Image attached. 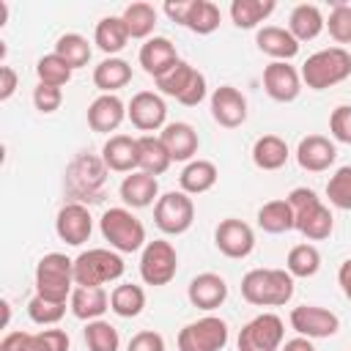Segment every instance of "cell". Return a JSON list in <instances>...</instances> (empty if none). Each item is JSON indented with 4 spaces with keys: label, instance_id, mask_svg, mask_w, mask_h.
I'll return each mask as SVG.
<instances>
[{
    "label": "cell",
    "instance_id": "obj_1",
    "mask_svg": "<svg viewBox=\"0 0 351 351\" xmlns=\"http://www.w3.org/2000/svg\"><path fill=\"white\" fill-rule=\"evenodd\" d=\"M285 200H288L291 208H293V228H296L304 239H310V241H324V239L332 236V230H335V217H332L329 206H324V200H321L313 189L296 186V189L288 192Z\"/></svg>",
    "mask_w": 351,
    "mask_h": 351
},
{
    "label": "cell",
    "instance_id": "obj_2",
    "mask_svg": "<svg viewBox=\"0 0 351 351\" xmlns=\"http://www.w3.org/2000/svg\"><path fill=\"white\" fill-rule=\"evenodd\" d=\"M241 296L255 307H282L293 296L288 269H250L241 277Z\"/></svg>",
    "mask_w": 351,
    "mask_h": 351
},
{
    "label": "cell",
    "instance_id": "obj_3",
    "mask_svg": "<svg viewBox=\"0 0 351 351\" xmlns=\"http://www.w3.org/2000/svg\"><path fill=\"white\" fill-rule=\"evenodd\" d=\"M299 74L310 90H326L332 85H340L343 80L351 77V52L346 47L318 49L302 63Z\"/></svg>",
    "mask_w": 351,
    "mask_h": 351
},
{
    "label": "cell",
    "instance_id": "obj_4",
    "mask_svg": "<svg viewBox=\"0 0 351 351\" xmlns=\"http://www.w3.org/2000/svg\"><path fill=\"white\" fill-rule=\"evenodd\" d=\"M107 178V165L101 156L77 154L66 167V189L74 203H96L101 200V186Z\"/></svg>",
    "mask_w": 351,
    "mask_h": 351
},
{
    "label": "cell",
    "instance_id": "obj_5",
    "mask_svg": "<svg viewBox=\"0 0 351 351\" xmlns=\"http://www.w3.org/2000/svg\"><path fill=\"white\" fill-rule=\"evenodd\" d=\"M99 228H101L104 241H110V250H115V252H137L148 244L143 222L126 206L107 208L99 219Z\"/></svg>",
    "mask_w": 351,
    "mask_h": 351
},
{
    "label": "cell",
    "instance_id": "obj_6",
    "mask_svg": "<svg viewBox=\"0 0 351 351\" xmlns=\"http://www.w3.org/2000/svg\"><path fill=\"white\" fill-rule=\"evenodd\" d=\"M74 261L63 252H47L36 263V293L52 302L71 299L74 291Z\"/></svg>",
    "mask_w": 351,
    "mask_h": 351
},
{
    "label": "cell",
    "instance_id": "obj_7",
    "mask_svg": "<svg viewBox=\"0 0 351 351\" xmlns=\"http://www.w3.org/2000/svg\"><path fill=\"white\" fill-rule=\"evenodd\" d=\"M123 258L115 250L93 247L74 258V285H101L115 282L123 274Z\"/></svg>",
    "mask_w": 351,
    "mask_h": 351
},
{
    "label": "cell",
    "instance_id": "obj_8",
    "mask_svg": "<svg viewBox=\"0 0 351 351\" xmlns=\"http://www.w3.org/2000/svg\"><path fill=\"white\" fill-rule=\"evenodd\" d=\"M154 82H156L159 93L173 96L184 107H197L206 99V93H208L206 90V77L195 66H189L186 60H178L167 74L156 77Z\"/></svg>",
    "mask_w": 351,
    "mask_h": 351
},
{
    "label": "cell",
    "instance_id": "obj_9",
    "mask_svg": "<svg viewBox=\"0 0 351 351\" xmlns=\"http://www.w3.org/2000/svg\"><path fill=\"white\" fill-rule=\"evenodd\" d=\"M165 14L178 22L181 27L197 33V36H208L219 27V5L211 3V0H167L165 3Z\"/></svg>",
    "mask_w": 351,
    "mask_h": 351
},
{
    "label": "cell",
    "instance_id": "obj_10",
    "mask_svg": "<svg viewBox=\"0 0 351 351\" xmlns=\"http://www.w3.org/2000/svg\"><path fill=\"white\" fill-rule=\"evenodd\" d=\"M154 222L167 236H181L195 222V203L186 192H165L154 203Z\"/></svg>",
    "mask_w": 351,
    "mask_h": 351
},
{
    "label": "cell",
    "instance_id": "obj_11",
    "mask_svg": "<svg viewBox=\"0 0 351 351\" xmlns=\"http://www.w3.org/2000/svg\"><path fill=\"white\" fill-rule=\"evenodd\" d=\"M285 343V324L277 313H261L239 332V351H280Z\"/></svg>",
    "mask_w": 351,
    "mask_h": 351
},
{
    "label": "cell",
    "instance_id": "obj_12",
    "mask_svg": "<svg viewBox=\"0 0 351 351\" xmlns=\"http://www.w3.org/2000/svg\"><path fill=\"white\" fill-rule=\"evenodd\" d=\"M178 271V252L170 241L154 239L143 247L140 255V277L145 285H167Z\"/></svg>",
    "mask_w": 351,
    "mask_h": 351
},
{
    "label": "cell",
    "instance_id": "obj_13",
    "mask_svg": "<svg viewBox=\"0 0 351 351\" xmlns=\"http://www.w3.org/2000/svg\"><path fill=\"white\" fill-rule=\"evenodd\" d=\"M228 335V324L219 315H203L178 332V351H222Z\"/></svg>",
    "mask_w": 351,
    "mask_h": 351
},
{
    "label": "cell",
    "instance_id": "obj_14",
    "mask_svg": "<svg viewBox=\"0 0 351 351\" xmlns=\"http://www.w3.org/2000/svg\"><path fill=\"white\" fill-rule=\"evenodd\" d=\"M288 321H291V329L296 335L310 337V340L332 337L340 329V318L332 310L318 307V304H299V307H293Z\"/></svg>",
    "mask_w": 351,
    "mask_h": 351
},
{
    "label": "cell",
    "instance_id": "obj_15",
    "mask_svg": "<svg viewBox=\"0 0 351 351\" xmlns=\"http://www.w3.org/2000/svg\"><path fill=\"white\" fill-rule=\"evenodd\" d=\"M126 118L132 121L134 129L151 134L167 126V104L156 90H140L126 104Z\"/></svg>",
    "mask_w": 351,
    "mask_h": 351
},
{
    "label": "cell",
    "instance_id": "obj_16",
    "mask_svg": "<svg viewBox=\"0 0 351 351\" xmlns=\"http://www.w3.org/2000/svg\"><path fill=\"white\" fill-rule=\"evenodd\" d=\"M214 244L217 250L225 255V258H233V261H241L247 258L252 250H255V233L252 228L244 222V219H236V217H228L217 225L214 230Z\"/></svg>",
    "mask_w": 351,
    "mask_h": 351
},
{
    "label": "cell",
    "instance_id": "obj_17",
    "mask_svg": "<svg viewBox=\"0 0 351 351\" xmlns=\"http://www.w3.org/2000/svg\"><path fill=\"white\" fill-rule=\"evenodd\" d=\"M55 233H58L60 241H66L71 247L85 244L90 239V233H93V217H90L88 206L85 203H74V200L66 203L55 217Z\"/></svg>",
    "mask_w": 351,
    "mask_h": 351
},
{
    "label": "cell",
    "instance_id": "obj_18",
    "mask_svg": "<svg viewBox=\"0 0 351 351\" xmlns=\"http://www.w3.org/2000/svg\"><path fill=\"white\" fill-rule=\"evenodd\" d=\"M71 340L63 329L41 332H8L0 340V351H69Z\"/></svg>",
    "mask_w": 351,
    "mask_h": 351
},
{
    "label": "cell",
    "instance_id": "obj_19",
    "mask_svg": "<svg viewBox=\"0 0 351 351\" xmlns=\"http://www.w3.org/2000/svg\"><path fill=\"white\" fill-rule=\"evenodd\" d=\"M263 90L274 101H293L302 93V74L285 60H271L263 69Z\"/></svg>",
    "mask_w": 351,
    "mask_h": 351
},
{
    "label": "cell",
    "instance_id": "obj_20",
    "mask_svg": "<svg viewBox=\"0 0 351 351\" xmlns=\"http://www.w3.org/2000/svg\"><path fill=\"white\" fill-rule=\"evenodd\" d=\"M211 118L225 129L241 126L247 121V96L233 85H219L211 93Z\"/></svg>",
    "mask_w": 351,
    "mask_h": 351
},
{
    "label": "cell",
    "instance_id": "obj_21",
    "mask_svg": "<svg viewBox=\"0 0 351 351\" xmlns=\"http://www.w3.org/2000/svg\"><path fill=\"white\" fill-rule=\"evenodd\" d=\"M335 159H337V148L324 134H307L296 145V162L307 173H324L335 165Z\"/></svg>",
    "mask_w": 351,
    "mask_h": 351
},
{
    "label": "cell",
    "instance_id": "obj_22",
    "mask_svg": "<svg viewBox=\"0 0 351 351\" xmlns=\"http://www.w3.org/2000/svg\"><path fill=\"white\" fill-rule=\"evenodd\" d=\"M186 296H189L192 307L211 313V310H217V307L225 304V299H228V282H225V277H219L214 271H203V274L192 277V282L186 288Z\"/></svg>",
    "mask_w": 351,
    "mask_h": 351
},
{
    "label": "cell",
    "instance_id": "obj_23",
    "mask_svg": "<svg viewBox=\"0 0 351 351\" xmlns=\"http://www.w3.org/2000/svg\"><path fill=\"white\" fill-rule=\"evenodd\" d=\"M137 60H140L143 71H145V74H151V77L156 80V77L167 74V71H170L181 58H178L176 44H173L170 38H165V36H151V38L140 47Z\"/></svg>",
    "mask_w": 351,
    "mask_h": 351
},
{
    "label": "cell",
    "instance_id": "obj_24",
    "mask_svg": "<svg viewBox=\"0 0 351 351\" xmlns=\"http://www.w3.org/2000/svg\"><path fill=\"white\" fill-rule=\"evenodd\" d=\"M126 118V104L115 93H99L88 104V126L99 134L115 132Z\"/></svg>",
    "mask_w": 351,
    "mask_h": 351
},
{
    "label": "cell",
    "instance_id": "obj_25",
    "mask_svg": "<svg viewBox=\"0 0 351 351\" xmlns=\"http://www.w3.org/2000/svg\"><path fill=\"white\" fill-rule=\"evenodd\" d=\"M159 140L165 143L167 154L173 162H192V156L197 154L200 137L197 132L186 123V121H173L159 132Z\"/></svg>",
    "mask_w": 351,
    "mask_h": 351
},
{
    "label": "cell",
    "instance_id": "obj_26",
    "mask_svg": "<svg viewBox=\"0 0 351 351\" xmlns=\"http://www.w3.org/2000/svg\"><path fill=\"white\" fill-rule=\"evenodd\" d=\"M118 195L129 208H145V206L159 200V181H156V176L134 170V173L123 176V181L118 186Z\"/></svg>",
    "mask_w": 351,
    "mask_h": 351
},
{
    "label": "cell",
    "instance_id": "obj_27",
    "mask_svg": "<svg viewBox=\"0 0 351 351\" xmlns=\"http://www.w3.org/2000/svg\"><path fill=\"white\" fill-rule=\"evenodd\" d=\"M69 310L80 321H96L110 310V296L101 285H77L69 299Z\"/></svg>",
    "mask_w": 351,
    "mask_h": 351
},
{
    "label": "cell",
    "instance_id": "obj_28",
    "mask_svg": "<svg viewBox=\"0 0 351 351\" xmlns=\"http://www.w3.org/2000/svg\"><path fill=\"white\" fill-rule=\"evenodd\" d=\"M255 44L263 55L274 58V60H291L299 55V41L291 36L288 27H280V25H263L258 33H255Z\"/></svg>",
    "mask_w": 351,
    "mask_h": 351
},
{
    "label": "cell",
    "instance_id": "obj_29",
    "mask_svg": "<svg viewBox=\"0 0 351 351\" xmlns=\"http://www.w3.org/2000/svg\"><path fill=\"white\" fill-rule=\"evenodd\" d=\"M101 159L112 173H134L137 170V137L112 134L101 145Z\"/></svg>",
    "mask_w": 351,
    "mask_h": 351
},
{
    "label": "cell",
    "instance_id": "obj_30",
    "mask_svg": "<svg viewBox=\"0 0 351 351\" xmlns=\"http://www.w3.org/2000/svg\"><path fill=\"white\" fill-rule=\"evenodd\" d=\"M324 27H326V19H324V14H321L318 5H313V3H299V5L291 8L288 30H291V36H293L299 44L318 38Z\"/></svg>",
    "mask_w": 351,
    "mask_h": 351
},
{
    "label": "cell",
    "instance_id": "obj_31",
    "mask_svg": "<svg viewBox=\"0 0 351 351\" xmlns=\"http://www.w3.org/2000/svg\"><path fill=\"white\" fill-rule=\"evenodd\" d=\"M170 165H173V159H170L165 143L159 140V134L137 137V170H143L148 176H162Z\"/></svg>",
    "mask_w": 351,
    "mask_h": 351
},
{
    "label": "cell",
    "instance_id": "obj_32",
    "mask_svg": "<svg viewBox=\"0 0 351 351\" xmlns=\"http://www.w3.org/2000/svg\"><path fill=\"white\" fill-rule=\"evenodd\" d=\"M217 178H219V170H217L214 162H208V159H192L181 170L178 184H181V192H186V195H203V192H208L217 184Z\"/></svg>",
    "mask_w": 351,
    "mask_h": 351
},
{
    "label": "cell",
    "instance_id": "obj_33",
    "mask_svg": "<svg viewBox=\"0 0 351 351\" xmlns=\"http://www.w3.org/2000/svg\"><path fill=\"white\" fill-rule=\"evenodd\" d=\"M129 80H132V66L123 58H104L93 69V85L101 93H115V90L126 88Z\"/></svg>",
    "mask_w": 351,
    "mask_h": 351
},
{
    "label": "cell",
    "instance_id": "obj_34",
    "mask_svg": "<svg viewBox=\"0 0 351 351\" xmlns=\"http://www.w3.org/2000/svg\"><path fill=\"white\" fill-rule=\"evenodd\" d=\"M288 156H291L288 143L277 134H263L252 145V162L258 170H280L288 162Z\"/></svg>",
    "mask_w": 351,
    "mask_h": 351
},
{
    "label": "cell",
    "instance_id": "obj_35",
    "mask_svg": "<svg viewBox=\"0 0 351 351\" xmlns=\"http://www.w3.org/2000/svg\"><path fill=\"white\" fill-rule=\"evenodd\" d=\"M277 3L274 0H233L230 3V19L241 30H252L261 22H266L274 14Z\"/></svg>",
    "mask_w": 351,
    "mask_h": 351
},
{
    "label": "cell",
    "instance_id": "obj_36",
    "mask_svg": "<svg viewBox=\"0 0 351 351\" xmlns=\"http://www.w3.org/2000/svg\"><path fill=\"white\" fill-rule=\"evenodd\" d=\"M129 41V33H126V25L121 16H104L96 22V30H93V44L107 55V58H115V52H121Z\"/></svg>",
    "mask_w": 351,
    "mask_h": 351
},
{
    "label": "cell",
    "instance_id": "obj_37",
    "mask_svg": "<svg viewBox=\"0 0 351 351\" xmlns=\"http://www.w3.org/2000/svg\"><path fill=\"white\" fill-rule=\"evenodd\" d=\"M121 19H123V25H126L129 38H145V41H148L151 33H154V27H156V8H154L151 3L137 0V3H129V5L123 8Z\"/></svg>",
    "mask_w": 351,
    "mask_h": 351
},
{
    "label": "cell",
    "instance_id": "obj_38",
    "mask_svg": "<svg viewBox=\"0 0 351 351\" xmlns=\"http://www.w3.org/2000/svg\"><path fill=\"white\" fill-rule=\"evenodd\" d=\"M258 225L261 230L266 233H288L293 230V208L285 197H277V200H269L258 208Z\"/></svg>",
    "mask_w": 351,
    "mask_h": 351
},
{
    "label": "cell",
    "instance_id": "obj_39",
    "mask_svg": "<svg viewBox=\"0 0 351 351\" xmlns=\"http://www.w3.org/2000/svg\"><path fill=\"white\" fill-rule=\"evenodd\" d=\"M145 307V291L134 282H121L110 293V310L121 318H137Z\"/></svg>",
    "mask_w": 351,
    "mask_h": 351
},
{
    "label": "cell",
    "instance_id": "obj_40",
    "mask_svg": "<svg viewBox=\"0 0 351 351\" xmlns=\"http://www.w3.org/2000/svg\"><path fill=\"white\" fill-rule=\"evenodd\" d=\"M285 269H288L291 277H302V280L313 277L321 269V252H318V247L315 244H307V241L291 247L288 250V258H285Z\"/></svg>",
    "mask_w": 351,
    "mask_h": 351
},
{
    "label": "cell",
    "instance_id": "obj_41",
    "mask_svg": "<svg viewBox=\"0 0 351 351\" xmlns=\"http://www.w3.org/2000/svg\"><path fill=\"white\" fill-rule=\"evenodd\" d=\"M58 58H63L71 69H82V66H88V60H90V44H88V38L85 36H80V33H63L58 41H55V49H52Z\"/></svg>",
    "mask_w": 351,
    "mask_h": 351
},
{
    "label": "cell",
    "instance_id": "obj_42",
    "mask_svg": "<svg viewBox=\"0 0 351 351\" xmlns=\"http://www.w3.org/2000/svg\"><path fill=\"white\" fill-rule=\"evenodd\" d=\"M85 346H88V351H118L121 348L118 329L104 318L88 321L85 324Z\"/></svg>",
    "mask_w": 351,
    "mask_h": 351
},
{
    "label": "cell",
    "instance_id": "obj_43",
    "mask_svg": "<svg viewBox=\"0 0 351 351\" xmlns=\"http://www.w3.org/2000/svg\"><path fill=\"white\" fill-rule=\"evenodd\" d=\"M71 74H74V69H71L63 58H58L55 52H49V55H44V58H38V63H36V77H38V82H41V85L63 88V85L71 80Z\"/></svg>",
    "mask_w": 351,
    "mask_h": 351
},
{
    "label": "cell",
    "instance_id": "obj_44",
    "mask_svg": "<svg viewBox=\"0 0 351 351\" xmlns=\"http://www.w3.org/2000/svg\"><path fill=\"white\" fill-rule=\"evenodd\" d=\"M326 197L335 208L351 211V165L337 167L326 181Z\"/></svg>",
    "mask_w": 351,
    "mask_h": 351
},
{
    "label": "cell",
    "instance_id": "obj_45",
    "mask_svg": "<svg viewBox=\"0 0 351 351\" xmlns=\"http://www.w3.org/2000/svg\"><path fill=\"white\" fill-rule=\"evenodd\" d=\"M27 315L33 324H41V326H55L63 315H66V302H52V299H44V296H33L27 302Z\"/></svg>",
    "mask_w": 351,
    "mask_h": 351
},
{
    "label": "cell",
    "instance_id": "obj_46",
    "mask_svg": "<svg viewBox=\"0 0 351 351\" xmlns=\"http://www.w3.org/2000/svg\"><path fill=\"white\" fill-rule=\"evenodd\" d=\"M326 30L337 44H351V5L348 3H332Z\"/></svg>",
    "mask_w": 351,
    "mask_h": 351
},
{
    "label": "cell",
    "instance_id": "obj_47",
    "mask_svg": "<svg viewBox=\"0 0 351 351\" xmlns=\"http://www.w3.org/2000/svg\"><path fill=\"white\" fill-rule=\"evenodd\" d=\"M329 132L337 143L351 145V104H337L329 115Z\"/></svg>",
    "mask_w": 351,
    "mask_h": 351
},
{
    "label": "cell",
    "instance_id": "obj_48",
    "mask_svg": "<svg viewBox=\"0 0 351 351\" xmlns=\"http://www.w3.org/2000/svg\"><path fill=\"white\" fill-rule=\"evenodd\" d=\"M33 104H36V110L38 112H44V115H49V112H55L60 104H63V88H52V85H36L33 88Z\"/></svg>",
    "mask_w": 351,
    "mask_h": 351
},
{
    "label": "cell",
    "instance_id": "obj_49",
    "mask_svg": "<svg viewBox=\"0 0 351 351\" xmlns=\"http://www.w3.org/2000/svg\"><path fill=\"white\" fill-rule=\"evenodd\" d=\"M126 351H165V337L154 329H143V332L132 335Z\"/></svg>",
    "mask_w": 351,
    "mask_h": 351
},
{
    "label": "cell",
    "instance_id": "obj_50",
    "mask_svg": "<svg viewBox=\"0 0 351 351\" xmlns=\"http://www.w3.org/2000/svg\"><path fill=\"white\" fill-rule=\"evenodd\" d=\"M16 82H19L16 71H14L11 66H0V101H8V99L14 96Z\"/></svg>",
    "mask_w": 351,
    "mask_h": 351
},
{
    "label": "cell",
    "instance_id": "obj_51",
    "mask_svg": "<svg viewBox=\"0 0 351 351\" xmlns=\"http://www.w3.org/2000/svg\"><path fill=\"white\" fill-rule=\"evenodd\" d=\"M337 282H340L343 296L351 302V258H346V261L340 263V269H337Z\"/></svg>",
    "mask_w": 351,
    "mask_h": 351
},
{
    "label": "cell",
    "instance_id": "obj_52",
    "mask_svg": "<svg viewBox=\"0 0 351 351\" xmlns=\"http://www.w3.org/2000/svg\"><path fill=\"white\" fill-rule=\"evenodd\" d=\"M280 351H315V346H313V340H310V337H302V335H296V337L285 340Z\"/></svg>",
    "mask_w": 351,
    "mask_h": 351
}]
</instances>
